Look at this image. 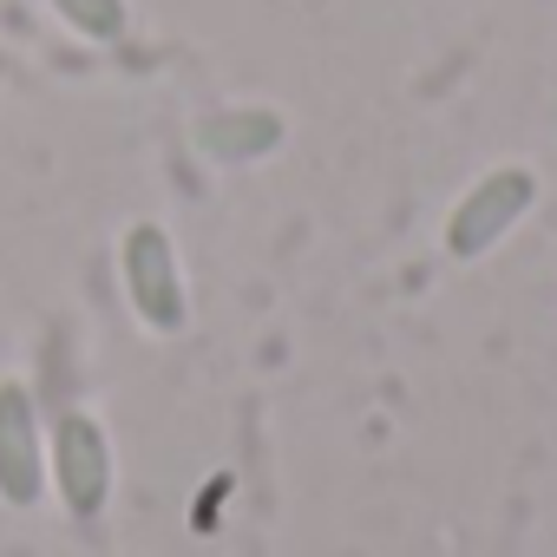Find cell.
Listing matches in <instances>:
<instances>
[{
  "mask_svg": "<svg viewBox=\"0 0 557 557\" xmlns=\"http://www.w3.org/2000/svg\"><path fill=\"white\" fill-rule=\"evenodd\" d=\"M531 203H537V177H531L524 164L485 171V177L453 203V216H446V256H459V262L492 256V249L531 216Z\"/></svg>",
  "mask_w": 557,
  "mask_h": 557,
  "instance_id": "obj_3",
  "label": "cell"
},
{
  "mask_svg": "<svg viewBox=\"0 0 557 557\" xmlns=\"http://www.w3.org/2000/svg\"><path fill=\"white\" fill-rule=\"evenodd\" d=\"M47 8H53L79 40H92V47H112V40H125V27H132V8H125V0H47Z\"/></svg>",
  "mask_w": 557,
  "mask_h": 557,
  "instance_id": "obj_6",
  "label": "cell"
},
{
  "mask_svg": "<svg viewBox=\"0 0 557 557\" xmlns=\"http://www.w3.org/2000/svg\"><path fill=\"white\" fill-rule=\"evenodd\" d=\"M47 498V426L27 381H0V505L34 511Z\"/></svg>",
  "mask_w": 557,
  "mask_h": 557,
  "instance_id": "obj_4",
  "label": "cell"
},
{
  "mask_svg": "<svg viewBox=\"0 0 557 557\" xmlns=\"http://www.w3.org/2000/svg\"><path fill=\"white\" fill-rule=\"evenodd\" d=\"M119 275L125 302L151 335H184L190 329V296H184V262L164 223H132L119 243Z\"/></svg>",
  "mask_w": 557,
  "mask_h": 557,
  "instance_id": "obj_1",
  "label": "cell"
},
{
  "mask_svg": "<svg viewBox=\"0 0 557 557\" xmlns=\"http://www.w3.org/2000/svg\"><path fill=\"white\" fill-rule=\"evenodd\" d=\"M47 492H60V505L86 524L112 505V433L99 413L73 407L47 426Z\"/></svg>",
  "mask_w": 557,
  "mask_h": 557,
  "instance_id": "obj_2",
  "label": "cell"
},
{
  "mask_svg": "<svg viewBox=\"0 0 557 557\" xmlns=\"http://www.w3.org/2000/svg\"><path fill=\"white\" fill-rule=\"evenodd\" d=\"M190 138H197V151L210 164H256V158H269L275 145L289 138V125H283V112H269V106H230V112L197 119Z\"/></svg>",
  "mask_w": 557,
  "mask_h": 557,
  "instance_id": "obj_5",
  "label": "cell"
}]
</instances>
